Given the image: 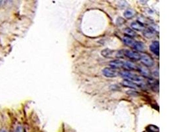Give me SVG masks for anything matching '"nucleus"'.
I'll return each instance as SVG.
<instances>
[{
    "mask_svg": "<svg viewBox=\"0 0 176 132\" xmlns=\"http://www.w3.org/2000/svg\"><path fill=\"white\" fill-rule=\"evenodd\" d=\"M119 75L126 80L131 81L136 84L139 86L140 88L146 87V83L143 77L139 76L135 73L130 72L129 71H122L119 72Z\"/></svg>",
    "mask_w": 176,
    "mask_h": 132,
    "instance_id": "1",
    "label": "nucleus"
},
{
    "mask_svg": "<svg viewBox=\"0 0 176 132\" xmlns=\"http://www.w3.org/2000/svg\"><path fill=\"white\" fill-rule=\"evenodd\" d=\"M123 54L126 56L128 58H129L130 60L133 61H138L141 60V54L138 52H135V51L129 50H123Z\"/></svg>",
    "mask_w": 176,
    "mask_h": 132,
    "instance_id": "2",
    "label": "nucleus"
},
{
    "mask_svg": "<svg viewBox=\"0 0 176 132\" xmlns=\"http://www.w3.org/2000/svg\"><path fill=\"white\" fill-rule=\"evenodd\" d=\"M102 73L106 77L114 78L119 75V72L117 69L111 68V67H106L102 70Z\"/></svg>",
    "mask_w": 176,
    "mask_h": 132,
    "instance_id": "3",
    "label": "nucleus"
},
{
    "mask_svg": "<svg viewBox=\"0 0 176 132\" xmlns=\"http://www.w3.org/2000/svg\"><path fill=\"white\" fill-rule=\"evenodd\" d=\"M141 62H142L144 65L146 66V67H151L153 66L154 64L153 59L150 56L145 54H141Z\"/></svg>",
    "mask_w": 176,
    "mask_h": 132,
    "instance_id": "4",
    "label": "nucleus"
},
{
    "mask_svg": "<svg viewBox=\"0 0 176 132\" xmlns=\"http://www.w3.org/2000/svg\"><path fill=\"white\" fill-rule=\"evenodd\" d=\"M150 50L156 56L160 55V43L158 41H154L150 45Z\"/></svg>",
    "mask_w": 176,
    "mask_h": 132,
    "instance_id": "5",
    "label": "nucleus"
},
{
    "mask_svg": "<svg viewBox=\"0 0 176 132\" xmlns=\"http://www.w3.org/2000/svg\"><path fill=\"white\" fill-rule=\"evenodd\" d=\"M125 61L121 60H114L111 61L110 63V67L114 69H119V68H124Z\"/></svg>",
    "mask_w": 176,
    "mask_h": 132,
    "instance_id": "6",
    "label": "nucleus"
},
{
    "mask_svg": "<svg viewBox=\"0 0 176 132\" xmlns=\"http://www.w3.org/2000/svg\"><path fill=\"white\" fill-rule=\"evenodd\" d=\"M122 85L125 87L133 88V89H137V88H140L139 86H138L137 84H136V83H135L134 82L126 79H125L122 82Z\"/></svg>",
    "mask_w": 176,
    "mask_h": 132,
    "instance_id": "7",
    "label": "nucleus"
},
{
    "mask_svg": "<svg viewBox=\"0 0 176 132\" xmlns=\"http://www.w3.org/2000/svg\"><path fill=\"white\" fill-rule=\"evenodd\" d=\"M137 70L141 73V75H143L144 77H150V70L148 69L147 67H146L145 66H138Z\"/></svg>",
    "mask_w": 176,
    "mask_h": 132,
    "instance_id": "8",
    "label": "nucleus"
},
{
    "mask_svg": "<svg viewBox=\"0 0 176 132\" xmlns=\"http://www.w3.org/2000/svg\"><path fill=\"white\" fill-rule=\"evenodd\" d=\"M131 27L135 31H141L145 29V26L143 25V23L138 22V21H134L131 23Z\"/></svg>",
    "mask_w": 176,
    "mask_h": 132,
    "instance_id": "9",
    "label": "nucleus"
},
{
    "mask_svg": "<svg viewBox=\"0 0 176 132\" xmlns=\"http://www.w3.org/2000/svg\"><path fill=\"white\" fill-rule=\"evenodd\" d=\"M123 41L125 44L127 46H128L131 47V48L134 47V45L136 42L132 39V38L129 37L127 36H124L123 37Z\"/></svg>",
    "mask_w": 176,
    "mask_h": 132,
    "instance_id": "10",
    "label": "nucleus"
},
{
    "mask_svg": "<svg viewBox=\"0 0 176 132\" xmlns=\"http://www.w3.org/2000/svg\"><path fill=\"white\" fill-rule=\"evenodd\" d=\"M101 54H102V56H104V58H111L114 56L113 55L114 54V51L106 48V49L103 50L102 52H101Z\"/></svg>",
    "mask_w": 176,
    "mask_h": 132,
    "instance_id": "11",
    "label": "nucleus"
},
{
    "mask_svg": "<svg viewBox=\"0 0 176 132\" xmlns=\"http://www.w3.org/2000/svg\"><path fill=\"white\" fill-rule=\"evenodd\" d=\"M124 68L127 70H137L138 66L131 61H125Z\"/></svg>",
    "mask_w": 176,
    "mask_h": 132,
    "instance_id": "12",
    "label": "nucleus"
},
{
    "mask_svg": "<svg viewBox=\"0 0 176 132\" xmlns=\"http://www.w3.org/2000/svg\"><path fill=\"white\" fill-rule=\"evenodd\" d=\"M133 48L135 50L138 51V52H143L144 50H145V44L142 42L136 41Z\"/></svg>",
    "mask_w": 176,
    "mask_h": 132,
    "instance_id": "13",
    "label": "nucleus"
},
{
    "mask_svg": "<svg viewBox=\"0 0 176 132\" xmlns=\"http://www.w3.org/2000/svg\"><path fill=\"white\" fill-rule=\"evenodd\" d=\"M143 35L146 38H150L153 37L154 35H155V31H154L153 29H145L143 32Z\"/></svg>",
    "mask_w": 176,
    "mask_h": 132,
    "instance_id": "14",
    "label": "nucleus"
},
{
    "mask_svg": "<svg viewBox=\"0 0 176 132\" xmlns=\"http://www.w3.org/2000/svg\"><path fill=\"white\" fill-rule=\"evenodd\" d=\"M135 15V11L131 9H127L124 12V17L126 19H129L134 17Z\"/></svg>",
    "mask_w": 176,
    "mask_h": 132,
    "instance_id": "15",
    "label": "nucleus"
},
{
    "mask_svg": "<svg viewBox=\"0 0 176 132\" xmlns=\"http://www.w3.org/2000/svg\"><path fill=\"white\" fill-rule=\"evenodd\" d=\"M124 33L125 34H127V36L129 37H135L136 36V33H135V31L129 28H126L125 29Z\"/></svg>",
    "mask_w": 176,
    "mask_h": 132,
    "instance_id": "16",
    "label": "nucleus"
},
{
    "mask_svg": "<svg viewBox=\"0 0 176 132\" xmlns=\"http://www.w3.org/2000/svg\"><path fill=\"white\" fill-rule=\"evenodd\" d=\"M146 131L148 132H159V128L154 125H149L146 128Z\"/></svg>",
    "mask_w": 176,
    "mask_h": 132,
    "instance_id": "17",
    "label": "nucleus"
},
{
    "mask_svg": "<svg viewBox=\"0 0 176 132\" xmlns=\"http://www.w3.org/2000/svg\"><path fill=\"white\" fill-rule=\"evenodd\" d=\"M16 132H23V129L21 126H18V127L17 128V130H16Z\"/></svg>",
    "mask_w": 176,
    "mask_h": 132,
    "instance_id": "18",
    "label": "nucleus"
},
{
    "mask_svg": "<svg viewBox=\"0 0 176 132\" xmlns=\"http://www.w3.org/2000/svg\"><path fill=\"white\" fill-rule=\"evenodd\" d=\"M3 2H4V1H0V6L3 4Z\"/></svg>",
    "mask_w": 176,
    "mask_h": 132,
    "instance_id": "19",
    "label": "nucleus"
},
{
    "mask_svg": "<svg viewBox=\"0 0 176 132\" xmlns=\"http://www.w3.org/2000/svg\"><path fill=\"white\" fill-rule=\"evenodd\" d=\"M1 132H6V131H2Z\"/></svg>",
    "mask_w": 176,
    "mask_h": 132,
    "instance_id": "20",
    "label": "nucleus"
}]
</instances>
